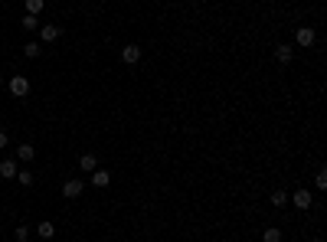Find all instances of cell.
Segmentation results:
<instances>
[{"mask_svg": "<svg viewBox=\"0 0 327 242\" xmlns=\"http://www.w3.org/2000/svg\"><path fill=\"white\" fill-rule=\"evenodd\" d=\"M121 59L128 62V66H134L138 59H141V46H134V43H128L124 49H121Z\"/></svg>", "mask_w": 327, "mask_h": 242, "instance_id": "cell-1", "label": "cell"}, {"mask_svg": "<svg viewBox=\"0 0 327 242\" xmlns=\"http://www.w3.org/2000/svg\"><path fill=\"white\" fill-rule=\"evenodd\" d=\"M288 203H294L298 209H307L311 203H314V200H311V193H307V190H298L294 197H288Z\"/></svg>", "mask_w": 327, "mask_h": 242, "instance_id": "cell-2", "label": "cell"}, {"mask_svg": "<svg viewBox=\"0 0 327 242\" xmlns=\"http://www.w3.org/2000/svg\"><path fill=\"white\" fill-rule=\"evenodd\" d=\"M10 92H13V95H17V99H23V95L30 92V82H26V79H23V76L10 79Z\"/></svg>", "mask_w": 327, "mask_h": 242, "instance_id": "cell-3", "label": "cell"}, {"mask_svg": "<svg viewBox=\"0 0 327 242\" xmlns=\"http://www.w3.org/2000/svg\"><path fill=\"white\" fill-rule=\"evenodd\" d=\"M79 193H82V180H65L62 183V197H79Z\"/></svg>", "mask_w": 327, "mask_h": 242, "instance_id": "cell-4", "label": "cell"}, {"mask_svg": "<svg viewBox=\"0 0 327 242\" xmlns=\"http://www.w3.org/2000/svg\"><path fill=\"white\" fill-rule=\"evenodd\" d=\"M0 177H3V180H13V177H17V161H0Z\"/></svg>", "mask_w": 327, "mask_h": 242, "instance_id": "cell-5", "label": "cell"}, {"mask_svg": "<svg viewBox=\"0 0 327 242\" xmlns=\"http://www.w3.org/2000/svg\"><path fill=\"white\" fill-rule=\"evenodd\" d=\"M92 183H95V187H108L111 174H108V170H92Z\"/></svg>", "mask_w": 327, "mask_h": 242, "instance_id": "cell-6", "label": "cell"}, {"mask_svg": "<svg viewBox=\"0 0 327 242\" xmlns=\"http://www.w3.org/2000/svg\"><path fill=\"white\" fill-rule=\"evenodd\" d=\"M40 36H43V43H53V40H59V26H49V23H46L43 30H40Z\"/></svg>", "mask_w": 327, "mask_h": 242, "instance_id": "cell-7", "label": "cell"}, {"mask_svg": "<svg viewBox=\"0 0 327 242\" xmlns=\"http://www.w3.org/2000/svg\"><path fill=\"white\" fill-rule=\"evenodd\" d=\"M298 43H301V46H314V30L301 26V30H298Z\"/></svg>", "mask_w": 327, "mask_h": 242, "instance_id": "cell-8", "label": "cell"}, {"mask_svg": "<svg viewBox=\"0 0 327 242\" xmlns=\"http://www.w3.org/2000/svg\"><path fill=\"white\" fill-rule=\"evenodd\" d=\"M79 167L92 174V170H98V161H95V157H92V154H82V157H79Z\"/></svg>", "mask_w": 327, "mask_h": 242, "instance_id": "cell-9", "label": "cell"}, {"mask_svg": "<svg viewBox=\"0 0 327 242\" xmlns=\"http://www.w3.org/2000/svg\"><path fill=\"white\" fill-rule=\"evenodd\" d=\"M275 59H278V62H291V46L282 43L278 49H275Z\"/></svg>", "mask_w": 327, "mask_h": 242, "instance_id": "cell-10", "label": "cell"}, {"mask_svg": "<svg viewBox=\"0 0 327 242\" xmlns=\"http://www.w3.org/2000/svg\"><path fill=\"white\" fill-rule=\"evenodd\" d=\"M36 232H40L43 239H53V236H56V226H53V222H40V226H36Z\"/></svg>", "mask_w": 327, "mask_h": 242, "instance_id": "cell-11", "label": "cell"}, {"mask_svg": "<svg viewBox=\"0 0 327 242\" xmlns=\"http://www.w3.org/2000/svg\"><path fill=\"white\" fill-rule=\"evenodd\" d=\"M17 154H20V161H33L36 151H33V144H20V147H17Z\"/></svg>", "mask_w": 327, "mask_h": 242, "instance_id": "cell-12", "label": "cell"}, {"mask_svg": "<svg viewBox=\"0 0 327 242\" xmlns=\"http://www.w3.org/2000/svg\"><path fill=\"white\" fill-rule=\"evenodd\" d=\"M43 7H46V0H26V13H43Z\"/></svg>", "mask_w": 327, "mask_h": 242, "instance_id": "cell-13", "label": "cell"}, {"mask_svg": "<svg viewBox=\"0 0 327 242\" xmlns=\"http://www.w3.org/2000/svg\"><path fill=\"white\" fill-rule=\"evenodd\" d=\"M262 242H282V229H265V236H262Z\"/></svg>", "mask_w": 327, "mask_h": 242, "instance_id": "cell-14", "label": "cell"}, {"mask_svg": "<svg viewBox=\"0 0 327 242\" xmlns=\"http://www.w3.org/2000/svg\"><path fill=\"white\" fill-rule=\"evenodd\" d=\"M285 203H288V193H285V190H275L272 193V206H285Z\"/></svg>", "mask_w": 327, "mask_h": 242, "instance_id": "cell-15", "label": "cell"}, {"mask_svg": "<svg viewBox=\"0 0 327 242\" xmlns=\"http://www.w3.org/2000/svg\"><path fill=\"white\" fill-rule=\"evenodd\" d=\"M13 236H17V242H26V239H30V229H26V226H17Z\"/></svg>", "mask_w": 327, "mask_h": 242, "instance_id": "cell-16", "label": "cell"}, {"mask_svg": "<svg viewBox=\"0 0 327 242\" xmlns=\"http://www.w3.org/2000/svg\"><path fill=\"white\" fill-rule=\"evenodd\" d=\"M23 53L30 56V59H33V56H40V43H26V46H23Z\"/></svg>", "mask_w": 327, "mask_h": 242, "instance_id": "cell-17", "label": "cell"}, {"mask_svg": "<svg viewBox=\"0 0 327 242\" xmlns=\"http://www.w3.org/2000/svg\"><path fill=\"white\" fill-rule=\"evenodd\" d=\"M17 177H20L23 187H33V174H26V170H17Z\"/></svg>", "mask_w": 327, "mask_h": 242, "instance_id": "cell-18", "label": "cell"}, {"mask_svg": "<svg viewBox=\"0 0 327 242\" xmlns=\"http://www.w3.org/2000/svg\"><path fill=\"white\" fill-rule=\"evenodd\" d=\"M23 30H36V17H33V13L30 17H23Z\"/></svg>", "mask_w": 327, "mask_h": 242, "instance_id": "cell-19", "label": "cell"}, {"mask_svg": "<svg viewBox=\"0 0 327 242\" xmlns=\"http://www.w3.org/2000/svg\"><path fill=\"white\" fill-rule=\"evenodd\" d=\"M314 180H317V187L324 190V187H327V170H317V177H314Z\"/></svg>", "mask_w": 327, "mask_h": 242, "instance_id": "cell-20", "label": "cell"}, {"mask_svg": "<svg viewBox=\"0 0 327 242\" xmlns=\"http://www.w3.org/2000/svg\"><path fill=\"white\" fill-rule=\"evenodd\" d=\"M0 147H7V134L0 131Z\"/></svg>", "mask_w": 327, "mask_h": 242, "instance_id": "cell-21", "label": "cell"}, {"mask_svg": "<svg viewBox=\"0 0 327 242\" xmlns=\"http://www.w3.org/2000/svg\"><path fill=\"white\" fill-rule=\"evenodd\" d=\"M0 85H3V76H0Z\"/></svg>", "mask_w": 327, "mask_h": 242, "instance_id": "cell-22", "label": "cell"}, {"mask_svg": "<svg viewBox=\"0 0 327 242\" xmlns=\"http://www.w3.org/2000/svg\"><path fill=\"white\" fill-rule=\"evenodd\" d=\"M311 242H321V239H311Z\"/></svg>", "mask_w": 327, "mask_h": 242, "instance_id": "cell-23", "label": "cell"}]
</instances>
